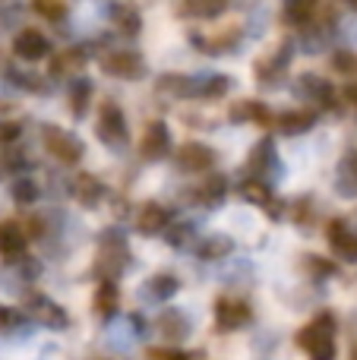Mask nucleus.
<instances>
[{
	"instance_id": "5701e85b",
	"label": "nucleus",
	"mask_w": 357,
	"mask_h": 360,
	"mask_svg": "<svg viewBox=\"0 0 357 360\" xmlns=\"http://www.w3.org/2000/svg\"><path fill=\"white\" fill-rule=\"evenodd\" d=\"M73 196L79 205L95 209V205H101V199H105V184H101L95 174L82 171V174H76V180H73Z\"/></svg>"
},
{
	"instance_id": "37998d69",
	"label": "nucleus",
	"mask_w": 357,
	"mask_h": 360,
	"mask_svg": "<svg viewBox=\"0 0 357 360\" xmlns=\"http://www.w3.org/2000/svg\"><path fill=\"white\" fill-rule=\"evenodd\" d=\"M307 269H313L316 275H335V266L326 259H320V256H307Z\"/></svg>"
},
{
	"instance_id": "c85d7f7f",
	"label": "nucleus",
	"mask_w": 357,
	"mask_h": 360,
	"mask_svg": "<svg viewBox=\"0 0 357 360\" xmlns=\"http://www.w3.org/2000/svg\"><path fill=\"white\" fill-rule=\"evenodd\" d=\"M89 54L86 48H63L60 54L51 57V76H70V73H82V67H86Z\"/></svg>"
},
{
	"instance_id": "4be33fe9",
	"label": "nucleus",
	"mask_w": 357,
	"mask_h": 360,
	"mask_svg": "<svg viewBox=\"0 0 357 360\" xmlns=\"http://www.w3.org/2000/svg\"><path fill=\"white\" fill-rule=\"evenodd\" d=\"M335 193L342 199H357V152H345L335 168V180H332Z\"/></svg>"
},
{
	"instance_id": "20e7f679",
	"label": "nucleus",
	"mask_w": 357,
	"mask_h": 360,
	"mask_svg": "<svg viewBox=\"0 0 357 360\" xmlns=\"http://www.w3.org/2000/svg\"><path fill=\"white\" fill-rule=\"evenodd\" d=\"M41 143H44V149H48V155L60 165H76L86 155V143H82L76 133L63 130V127H54V124L41 127Z\"/></svg>"
},
{
	"instance_id": "9b49d317",
	"label": "nucleus",
	"mask_w": 357,
	"mask_h": 360,
	"mask_svg": "<svg viewBox=\"0 0 357 360\" xmlns=\"http://www.w3.org/2000/svg\"><path fill=\"white\" fill-rule=\"evenodd\" d=\"M253 323V307L238 297H219L215 304V329L219 332H238Z\"/></svg>"
},
{
	"instance_id": "bb28decb",
	"label": "nucleus",
	"mask_w": 357,
	"mask_h": 360,
	"mask_svg": "<svg viewBox=\"0 0 357 360\" xmlns=\"http://www.w3.org/2000/svg\"><path fill=\"white\" fill-rule=\"evenodd\" d=\"M25 247H29V234H25L16 221L0 224V256H6V259H19V256L25 253Z\"/></svg>"
},
{
	"instance_id": "6e6552de",
	"label": "nucleus",
	"mask_w": 357,
	"mask_h": 360,
	"mask_svg": "<svg viewBox=\"0 0 357 360\" xmlns=\"http://www.w3.org/2000/svg\"><path fill=\"white\" fill-rule=\"evenodd\" d=\"M294 98L307 101V105H316V108H335V89L329 86L326 76L320 73H301L291 86Z\"/></svg>"
},
{
	"instance_id": "9d476101",
	"label": "nucleus",
	"mask_w": 357,
	"mask_h": 360,
	"mask_svg": "<svg viewBox=\"0 0 357 360\" xmlns=\"http://www.w3.org/2000/svg\"><path fill=\"white\" fill-rule=\"evenodd\" d=\"M215 162H219V155H215V149L206 143H183L181 149L174 152V165L183 174H206V171L215 168Z\"/></svg>"
},
{
	"instance_id": "0eeeda50",
	"label": "nucleus",
	"mask_w": 357,
	"mask_h": 360,
	"mask_svg": "<svg viewBox=\"0 0 357 360\" xmlns=\"http://www.w3.org/2000/svg\"><path fill=\"white\" fill-rule=\"evenodd\" d=\"M105 335L114 351H130L133 345L145 335V319L136 316V313H130V316H114V319H108Z\"/></svg>"
},
{
	"instance_id": "423d86ee",
	"label": "nucleus",
	"mask_w": 357,
	"mask_h": 360,
	"mask_svg": "<svg viewBox=\"0 0 357 360\" xmlns=\"http://www.w3.org/2000/svg\"><path fill=\"white\" fill-rule=\"evenodd\" d=\"M101 70L114 79H126V82H136L149 73L145 67V57L139 51H130V48H120V51H111V54L101 57Z\"/></svg>"
},
{
	"instance_id": "79ce46f5",
	"label": "nucleus",
	"mask_w": 357,
	"mask_h": 360,
	"mask_svg": "<svg viewBox=\"0 0 357 360\" xmlns=\"http://www.w3.org/2000/svg\"><path fill=\"white\" fill-rule=\"evenodd\" d=\"M19 136H22V124H16V120H4V124H0V149L13 146Z\"/></svg>"
},
{
	"instance_id": "4c0bfd02",
	"label": "nucleus",
	"mask_w": 357,
	"mask_h": 360,
	"mask_svg": "<svg viewBox=\"0 0 357 360\" xmlns=\"http://www.w3.org/2000/svg\"><path fill=\"white\" fill-rule=\"evenodd\" d=\"M32 10L44 16L48 22H63L67 19V4L63 0H32Z\"/></svg>"
},
{
	"instance_id": "b1692460",
	"label": "nucleus",
	"mask_w": 357,
	"mask_h": 360,
	"mask_svg": "<svg viewBox=\"0 0 357 360\" xmlns=\"http://www.w3.org/2000/svg\"><path fill=\"white\" fill-rule=\"evenodd\" d=\"M231 89H234L231 76H221V73L196 76V101H219V98H225Z\"/></svg>"
},
{
	"instance_id": "c9c22d12",
	"label": "nucleus",
	"mask_w": 357,
	"mask_h": 360,
	"mask_svg": "<svg viewBox=\"0 0 357 360\" xmlns=\"http://www.w3.org/2000/svg\"><path fill=\"white\" fill-rule=\"evenodd\" d=\"M0 329L4 332H32V316L25 310H13V307H0Z\"/></svg>"
},
{
	"instance_id": "f257e3e1",
	"label": "nucleus",
	"mask_w": 357,
	"mask_h": 360,
	"mask_svg": "<svg viewBox=\"0 0 357 360\" xmlns=\"http://www.w3.org/2000/svg\"><path fill=\"white\" fill-rule=\"evenodd\" d=\"M133 269V256L126 247V231L108 228L98 237V256H95V275L108 281H117L120 275H126Z\"/></svg>"
},
{
	"instance_id": "72a5a7b5",
	"label": "nucleus",
	"mask_w": 357,
	"mask_h": 360,
	"mask_svg": "<svg viewBox=\"0 0 357 360\" xmlns=\"http://www.w3.org/2000/svg\"><path fill=\"white\" fill-rule=\"evenodd\" d=\"M111 22L117 25V32H124V35H139L143 32V13L136 10L133 4H114L111 6Z\"/></svg>"
},
{
	"instance_id": "f8f14e48",
	"label": "nucleus",
	"mask_w": 357,
	"mask_h": 360,
	"mask_svg": "<svg viewBox=\"0 0 357 360\" xmlns=\"http://www.w3.org/2000/svg\"><path fill=\"white\" fill-rule=\"evenodd\" d=\"M171 130L164 120H152L149 127H145L143 133V143H139V155H143V162H164V158L171 155Z\"/></svg>"
},
{
	"instance_id": "a18cd8bd",
	"label": "nucleus",
	"mask_w": 357,
	"mask_h": 360,
	"mask_svg": "<svg viewBox=\"0 0 357 360\" xmlns=\"http://www.w3.org/2000/svg\"><path fill=\"white\" fill-rule=\"evenodd\" d=\"M351 360H357V342L351 345Z\"/></svg>"
},
{
	"instance_id": "7c9ffc66",
	"label": "nucleus",
	"mask_w": 357,
	"mask_h": 360,
	"mask_svg": "<svg viewBox=\"0 0 357 360\" xmlns=\"http://www.w3.org/2000/svg\"><path fill=\"white\" fill-rule=\"evenodd\" d=\"M117 307H120L117 281L101 278L98 288H95V313H98L101 319H114V316H117Z\"/></svg>"
},
{
	"instance_id": "c03bdc74",
	"label": "nucleus",
	"mask_w": 357,
	"mask_h": 360,
	"mask_svg": "<svg viewBox=\"0 0 357 360\" xmlns=\"http://www.w3.org/2000/svg\"><path fill=\"white\" fill-rule=\"evenodd\" d=\"M345 98H348V105H354V108H357V76L345 86Z\"/></svg>"
},
{
	"instance_id": "473e14b6",
	"label": "nucleus",
	"mask_w": 357,
	"mask_h": 360,
	"mask_svg": "<svg viewBox=\"0 0 357 360\" xmlns=\"http://www.w3.org/2000/svg\"><path fill=\"white\" fill-rule=\"evenodd\" d=\"M320 10V0H282V19L288 25H310Z\"/></svg>"
},
{
	"instance_id": "a19ab883",
	"label": "nucleus",
	"mask_w": 357,
	"mask_h": 360,
	"mask_svg": "<svg viewBox=\"0 0 357 360\" xmlns=\"http://www.w3.org/2000/svg\"><path fill=\"white\" fill-rule=\"evenodd\" d=\"M149 360H202V351H181V348H152Z\"/></svg>"
},
{
	"instance_id": "393cba45",
	"label": "nucleus",
	"mask_w": 357,
	"mask_h": 360,
	"mask_svg": "<svg viewBox=\"0 0 357 360\" xmlns=\"http://www.w3.org/2000/svg\"><path fill=\"white\" fill-rule=\"evenodd\" d=\"M158 92L171 95V98H181V101H196V76L164 73L162 79H158Z\"/></svg>"
},
{
	"instance_id": "58836bf2",
	"label": "nucleus",
	"mask_w": 357,
	"mask_h": 360,
	"mask_svg": "<svg viewBox=\"0 0 357 360\" xmlns=\"http://www.w3.org/2000/svg\"><path fill=\"white\" fill-rule=\"evenodd\" d=\"M10 193H13V199H16L19 205H32L38 199V184L32 177H19V180H13V186H10Z\"/></svg>"
},
{
	"instance_id": "a211bd4d",
	"label": "nucleus",
	"mask_w": 357,
	"mask_h": 360,
	"mask_svg": "<svg viewBox=\"0 0 357 360\" xmlns=\"http://www.w3.org/2000/svg\"><path fill=\"white\" fill-rule=\"evenodd\" d=\"M288 63H291V44L285 41L272 57H263V60L257 63V79L263 82L266 89H275L278 82L285 79V70H288Z\"/></svg>"
},
{
	"instance_id": "1a4fd4ad",
	"label": "nucleus",
	"mask_w": 357,
	"mask_h": 360,
	"mask_svg": "<svg viewBox=\"0 0 357 360\" xmlns=\"http://www.w3.org/2000/svg\"><path fill=\"white\" fill-rule=\"evenodd\" d=\"M25 313H29L38 326H44V329H54V332L70 329V313L63 310L60 304H54L51 297H44V294L32 291L29 300H25Z\"/></svg>"
},
{
	"instance_id": "39448f33",
	"label": "nucleus",
	"mask_w": 357,
	"mask_h": 360,
	"mask_svg": "<svg viewBox=\"0 0 357 360\" xmlns=\"http://www.w3.org/2000/svg\"><path fill=\"white\" fill-rule=\"evenodd\" d=\"M247 171H250V177H259V180H266V184H275V180L285 177V165H282V158H278L275 139L263 136L253 146L250 155H247Z\"/></svg>"
},
{
	"instance_id": "cd10ccee",
	"label": "nucleus",
	"mask_w": 357,
	"mask_h": 360,
	"mask_svg": "<svg viewBox=\"0 0 357 360\" xmlns=\"http://www.w3.org/2000/svg\"><path fill=\"white\" fill-rule=\"evenodd\" d=\"M240 32L238 29H221L219 35H200V32H193L190 35V41L196 44V51H206V54H225V51H234V44H238Z\"/></svg>"
},
{
	"instance_id": "a878e982",
	"label": "nucleus",
	"mask_w": 357,
	"mask_h": 360,
	"mask_svg": "<svg viewBox=\"0 0 357 360\" xmlns=\"http://www.w3.org/2000/svg\"><path fill=\"white\" fill-rule=\"evenodd\" d=\"M231 120L234 124H259V127H269L275 124V117H272V111L263 105V101H238V105L231 108Z\"/></svg>"
},
{
	"instance_id": "7ed1b4c3",
	"label": "nucleus",
	"mask_w": 357,
	"mask_h": 360,
	"mask_svg": "<svg viewBox=\"0 0 357 360\" xmlns=\"http://www.w3.org/2000/svg\"><path fill=\"white\" fill-rule=\"evenodd\" d=\"M95 136L101 139V146L111 152H126L130 146V127H126V114L120 111L117 101H101L98 120H95Z\"/></svg>"
},
{
	"instance_id": "ddd939ff",
	"label": "nucleus",
	"mask_w": 357,
	"mask_h": 360,
	"mask_svg": "<svg viewBox=\"0 0 357 360\" xmlns=\"http://www.w3.org/2000/svg\"><path fill=\"white\" fill-rule=\"evenodd\" d=\"M329 250L339 256L342 262H354L357 266V228L345 221V218H335L329 221Z\"/></svg>"
},
{
	"instance_id": "aec40b11",
	"label": "nucleus",
	"mask_w": 357,
	"mask_h": 360,
	"mask_svg": "<svg viewBox=\"0 0 357 360\" xmlns=\"http://www.w3.org/2000/svg\"><path fill=\"white\" fill-rule=\"evenodd\" d=\"M225 199H228V177L225 174H209L193 190V202L202 205V209H219Z\"/></svg>"
},
{
	"instance_id": "49530a36",
	"label": "nucleus",
	"mask_w": 357,
	"mask_h": 360,
	"mask_svg": "<svg viewBox=\"0 0 357 360\" xmlns=\"http://www.w3.org/2000/svg\"><path fill=\"white\" fill-rule=\"evenodd\" d=\"M348 4H351V6H354V10H357V0H348Z\"/></svg>"
},
{
	"instance_id": "6ab92c4d",
	"label": "nucleus",
	"mask_w": 357,
	"mask_h": 360,
	"mask_svg": "<svg viewBox=\"0 0 357 360\" xmlns=\"http://www.w3.org/2000/svg\"><path fill=\"white\" fill-rule=\"evenodd\" d=\"M171 209H164L162 202H145L143 212H139V221H136V231L143 237H155V234H164L171 228Z\"/></svg>"
},
{
	"instance_id": "ea45409f",
	"label": "nucleus",
	"mask_w": 357,
	"mask_h": 360,
	"mask_svg": "<svg viewBox=\"0 0 357 360\" xmlns=\"http://www.w3.org/2000/svg\"><path fill=\"white\" fill-rule=\"evenodd\" d=\"M332 70L342 76H357V54L354 51H335L332 54Z\"/></svg>"
},
{
	"instance_id": "2eb2a0df",
	"label": "nucleus",
	"mask_w": 357,
	"mask_h": 360,
	"mask_svg": "<svg viewBox=\"0 0 357 360\" xmlns=\"http://www.w3.org/2000/svg\"><path fill=\"white\" fill-rule=\"evenodd\" d=\"M155 329L164 342L181 345L183 338L193 335V319H190L187 310H162L155 319Z\"/></svg>"
},
{
	"instance_id": "4468645a",
	"label": "nucleus",
	"mask_w": 357,
	"mask_h": 360,
	"mask_svg": "<svg viewBox=\"0 0 357 360\" xmlns=\"http://www.w3.org/2000/svg\"><path fill=\"white\" fill-rule=\"evenodd\" d=\"M240 196H244V202L266 209V215H269L272 221L282 218V202H275V196H272V184H266V180L247 177L244 184H240Z\"/></svg>"
},
{
	"instance_id": "c756f323",
	"label": "nucleus",
	"mask_w": 357,
	"mask_h": 360,
	"mask_svg": "<svg viewBox=\"0 0 357 360\" xmlns=\"http://www.w3.org/2000/svg\"><path fill=\"white\" fill-rule=\"evenodd\" d=\"M231 253H234V240L228 234H209V237H202L200 247H196V256H200L202 262L228 259Z\"/></svg>"
},
{
	"instance_id": "e433bc0d",
	"label": "nucleus",
	"mask_w": 357,
	"mask_h": 360,
	"mask_svg": "<svg viewBox=\"0 0 357 360\" xmlns=\"http://www.w3.org/2000/svg\"><path fill=\"white\" fill-rule=\"evenodd\" d=\"M164 234H168V237H164V240H168V247L187 250L190 243L196 240V224H193V221H177V224H171Z\"/></svg>"
},
{
	"instance_id": "2f4dec72",
	"label": "nucleus",
	"mask_w": 357,
	"mask_h": 360,
	"mask_svg": "<svg viewBox=\"0 0 357 360\" xmlns=\"http://www.w3.org/2000/svg\"><path fill=\"white\" fill-rule=\"evenodd\" d=\"M92 95H95L92 79H86V76H76L73 86H70V114H73L76 120H82V117L89 114V105H92Z\"/></svg>"
},
{
	"instance_id": "f3484780",
	"label": "nucleus",
	"mask_w": 357,
	"mask_h": 360,
	"mask_svg": "<svg viewBox=\"0 0 357 360\" xmlns=\"http://www.w3.org/2000/svg\"><path fill=\"white\" fill-rule=\"evenodd\" d=\"M177 291H181V278L171 272H158V275H152V278H145V285L139 288V300H143V304H164V300H171Z\"/></svg>"
},
{
	"instance_id": "f03ea898",
	"label": "nucleus",
	"mask_w": 357,
	"mask_h": 360,
	"mask_svg": "<svg viewBox=\"0 0 357 360\" xmlns=\"http://www.w3.org/2000/svg\"><path fill=\"white\" fill-rule=\"evenodd\" d=\"M297 348L310 360H335V313L323 310L297 332Z\"/></svg>"
},
{
	"instance_id": "f704fd0d",
	"label": "nucleus",
	"mask_w": 357,
	"mask_h": 360,
	"mask_svg": "<svg viewBox=\"0 0 357 360\" xmlns=\"http://www.w3.org/2000/svg\"><path fill=\"white\" fill-rule=\"evenodd\" d=\"M225 6H228V0H181L177 13L190 19H215L225 13Z\"/></svg>"
},
{
	"instance_id": "dca6fc26",
	"label": "nucleus",
	"mask_w": 357,
	"mask_h": 360,
	"mask_svg": "<svg viewBox=\"0 0 357 360\" xmlns=\"http://www.w3.org/2000/svg\"><path fill=\"white\" fill-rule=\"evenodd\" d=\"M13 54L25 63L44 60V57L51 54V41H48V35H41L38 29H22L13 38Z\"/></svg>"
},
{
	"instance_id": "412c9836",
	"label": "nucleus",
	"mask_w": 357,
	"mask_h": 360,
	"mask_svg": "<svg viewBox=\"0 0 357 360\" xmlns=\"http://www.w3.org/2000/svg\"><path fill=\"white\" fill-rule=\"evenodd\" d=\"M275 127L282 136H301V133H310L316 127V111L310 108H294V111H282L275 117Z\"/></svg>"
}]
</instances>
